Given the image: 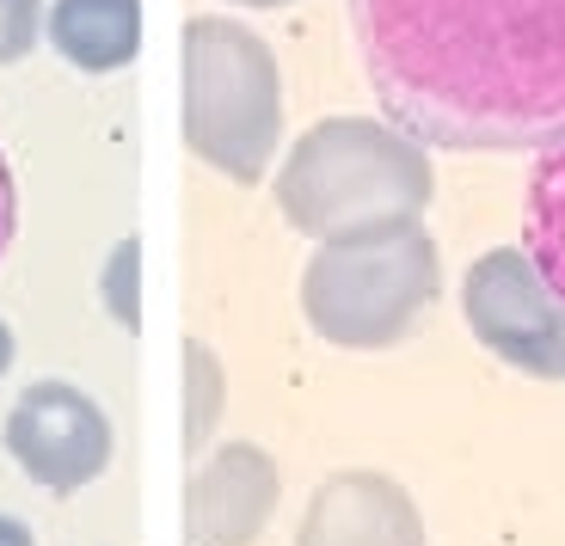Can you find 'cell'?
Segmentation results:
<instances>
[{
    "label": "cell",
    "instance_id": "cell-5",
    "mask_svg": "<svg viewBox=\"0 0 565 546\" xmlns=\"http://www.w3.org/2000/svg\"><path fill=\"white\" fill-rule=\"evenodd\" d=\"M467 325L498 363L535 381H565V301L523 246H492L461 277Z\"/></svg>",
    "mask_w": 565,
    "mask_h": 546
},
{
    "label": "cell",
    "instance_id": "cell-3",
    "mask_svg": "<svg viewBox=\"0 0 565 546\" xmlns=\"http://www.w3.org/2000/svg\"><path fill=\"white\" fill-rule=\"evenodd\" d=\"M443 295L437 239L412 227L363 239H326L301 270V313L339 351H387Z\"/></svg>",
    "mask_w": 565,
    "mask_h": 546
},
{
    "label": "cell",
    "instance_id": "cell-9",
    "mask_svg": "<svg viewBox=\"0 0 565 546\" xmlns=\"http://www.w3.org/2000/svg\"><path fill=\"white\" fill-rule=\"evenodd\" d=\"M43 31L81 74H117L141 50V0H50Z\"/></svg>",
    "mask_w": 565,
    "mask_h": 546
},
{
    "label": "cell",
    "instance_id": "cell-6",
    "mask_svg": "<svg viewBox=\"0 0 565 546\" xmlns=\"http://www.w3.org/2000/svg\"><path fill=\"white\" fill-rule=\"evenodd\" d=\"M7 454L31 485L68 497L111 467V418L68 381H31L7 411Z\"/></svg>",
    "mask_w": 565,
    "mask_h": 546
},
{
    "label": "cell",
    "instance_id": "cell-2",
    "mask_svg": "<svg viewBox=\"0 0 565 546\" xmlns=\"http://www.w3.org/2000/svg\"><path fill=\"white\" fill-rule=\"evenodd\" d=\"M437 196L430 154L394 124L326 117L289 148L277 172L282 222L308 239H363L412 227Z\"/></svg>",
    "mask_w": 565,
    "mask_h": 546
},
{
    "label": "cell",
    "instance_id": "cell-17",
    "mask_svg": "<svg viewBox=\"0 0 565 546\" xmlns=\"http://www.w3.org/2000/svg\"><path fill=\"white\" fill-rule=\"evenodd\" d=\"M234 7H289V0H234Z\"/></svg>",
    "mask_w": 565,
    "mask_h": 546
},
{
    "label": "cell",
    "instance_id": "cell-11",
    "mask_svg": "<svg viewBox=\"0 0 565 546\" xmlns=\"http://www.w3.org/2000/svg\"><path fill=\"white\" fill-rule=\"evenodd\" d=\"M222 363H215V351H203V344H184V449L198 454L203 442L215 436V418H222Z\"/></svg>",
    "mask_w": 565,
    "mask_h": 546
},
{
    "label": "cell",
    "instance_id": "cell-13",
    "mask_svg": "<svg viewBox=\"0 0 565 546\" xmlns=\"http://www.w3.org/2000/svg\"><path fill=\"white\" fill-rule=\"evenodd\" d=\"M43 38V0H0V68H13Z\"/></svg>",
    "mask_w": 565,
    "mask_h": 546
},
{
    "label": "cell",
    "instance_id": "cell-14",
    "mask_svg": "<svg viewBox=\"0 0 565 546\" xmlns=\"http://www.w3.org/2000/svg\"><path fill=\"white\" fill-rule=\"evenodd\" d=\"M13 227H19V191H13V167H7V154H0V258H7V246H13Z\"/></svg>",
    "mask_w": 565,
    "mask_h": 546
},
{
    "label": "cell",
    "instance_id": "cell-16",
    "mask_svg": "<svg viewBox=\"0 0 565 546\" xmlns=\"http://www.w3.org/2000/svg\"><path fill=\"white\" fill-rule=\"evenodd\" d=\"M7 368H13V325L0 320V375H7Z\"/></svg>",
    "mask_w": 565,
    "mask_h": 546
},
{
    "label": "cell",
    "instance_id": "cell-1",
    "mask_svg": "<svg viewBox=\"0 0 565 546\" xmlns=\"http://www.w3.org/2000/svg\"><path fill=\"white\" fill-rule=\"evenodd\" d=\"M394 129L461 154L565 136V0H344Z\"/></svg>",
    "mask_w": 565,
    "mask_h": 546
},
{
    "label": "cell",
    "instance_id": "cell-8",
    "mask_svg": "<svg viewBox=\"0 0 565 546\" xmlns=\"http://www.w3.org/2000/svg\"><path fill=\"white\" fill-rule=\"evenodd\" d=\"M296 546H424V516L399 479L351 467L320 479L301 510Z\"/></svg>",
    "mask_w": 565,
    "mask_h": 546
},
{
    "label": "cell",
    "instance_id": "cell-4",
    "mask_svg": "<svg viewBox=\"0 0 565 546\" xmlns=\"http://www.w3.org/2000/svg\"><path fill=\"white\" fill-rule=\"evenodd\" d=\"M282 141L277 56L234 19L184 25V148L234 184H258Z\"/></svg>",
    "mask_w": 565,
    "mask_h": 546
},
{
    "label": "cell",
    "instance_id": "cell-7",
    "mask_svg": "<svg viewBox=\"0 0 565 546\" xmlns=\"http://www.w3.org/2000/svg\"><path fill=\"white\" fill-rule=\"evenodd\" d=\"M277 461L258 442H227L191 473L184 546H253L277 510Z\"/></svg>",
    "mask_w": 565,
    "mask_h": 546
},
{
    "label": "cell",
    "instance_id": "cell-12",
    "mask_svg": "<svg viewBox=\"0 0 565 546\" xmlns=\"http://www.w3.org/2000/svg\"><path fill=\"white\" fill-rule=\"evenodd\" d=\"M136 270H141V239H117L111 246V265H105L99 289H105V308H111L117 325H136L141 320V301H136Z\"/></svg>",
    "mask_w": 565,
    "mask_h": 546
},
{
    "label": "cell",
    "instance_id": "cell-15",
    "mask_svg": "<svg viewBox=\"0 0 565 546\" xmlns=\"http://www.w3.org/2000/svg\"><path fill=\"white\" fill-rule=\"evenodd\" d=\"M0 546H38V540H31V528L19 516H0Z\"/></svg>",
    "mask_w": 565,
    "mask_h": 546
},
{
    "label": "cell",
    "instance_id": "cell-10",
    "mask_svg": "<svg viewBox=\"0 0 565 546\" xmlns=\"http://www.w3.org/2000/svg\"><path fill=\"white\" fill-rule=\"evenodd\" d=\"M523 253L547 277V289L565 301V136L541 154L529 179V210H523Z\"/></svg>",
    "mask_w": 565,
    "mask_h": 546
}]
</instances>
